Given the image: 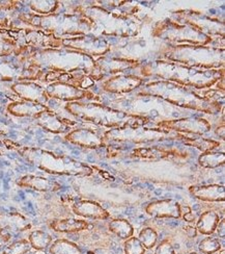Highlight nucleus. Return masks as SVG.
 <instances>
[{"label": "nucleus", "instance_id": "1", "mask_svg": "<svg viewBox=\"0 0 225 254\" xmlns=\"http://www.w3.org/2000/svg\"><path fill=\"white\" fill-rule=\"evenodd\" d=\"M35 161L43 169L51 172H59V173H72V174H88L90 172V169L80 164L75 163L73 161H63L62 158H55L47 153L41 154H32Z\"/></svg>", "mask_w": 225, "mask_h": 254}, {"label": "nucleus", "instance_id": "9", "mask_svg": "<svg viewBox=\"0 0 225 254\" xmlns=\"http://www.w3.org/2000/svg\"><path fill=\"white\" fill-rule=\"evenodd\" d=\"M221 244L216 239L207 238L202 240L199 244V250L202 254H214L220 251Z\"/></svg>", "mask_w": 225, "mask_h": 254}, {"label": "nucleus", "instance_id": "14", "mask_svg": "<svg viewBox=\"0 0 225 254\" xmlns=\"http://www.w3.org/2000/svg\"><path fill=\"white\" fill-rule=\"evenodd\" d=\"M224 162V156L219 153H213V154H207L203 155L200 158L201 165L206 167H217L221 165Z\"/></svg>", "mask_w": 225, "mask_h": 254}, {"label": "nucleus", "instance_id": "13", "mask_svg": "<svg viewBox=\"0 0 225 254\" xmlns=\"http://www.w3.org/2000/svg\"><path fill=\"white\" fill-rule=\"evenodd\" d=\"M145 248L138 239L131 238L125 243V254H144Z\"/></svg>", "mask_w": 225, "mask_h": 254}, {"label": "nucleus", "instance_id": "12", "mask_svg": "<svg viewBox=\"0 0 225 254\" xmlns=\"http://www.w3.org/2000/svg\"><path fill=\"white\" fill-rule=\"evenodd\" d=\"M139 241H140L144 248L152 249L156 245L157 234L151 228L143 229L139 235Z\"/></svg>", "mask_w": 225, "mask_h": 254}, {"label": "nucleus", "instance_id": "20", "mask_svg": "<svg viewBox=\"0 0 225 254\" xmlns=\"http://www.w3.org/2000/svg\"><path fill=\"white\" fill-rule=\"evenodd\" d=\"M190 254H197V253H195V252H193V253H190Z\"/></svg>", "mask_w": 225, "mask_h": 254}, {"label": "nucleus", "instance_id": "18", "mask_svg": "<svg viewBox=\"0 0 225 254\" xmlns=\"http://www.w3.org/2000/svg\"><path fill=\"white\" fill-rule=\"evenodd\" d=\"M26 254H46L45 252H43L42 250H36V251H28Z\"/></svg>", "mask_w": 225, "mask_h": 254}, {"label": "nucleus", "instance_id": "4", "mask_svg": "<svg viewBox=\"0 0 225 254\" xmlns=\"http://www.w3.org/2000/svg\"><path fill=\"white\" fill-rule=\"evenodd\" d=\"M192 193L203 200H222L224 198V190L219 186H212L206 188H196L192 190Z\"/></svg>", "mask_w": 225, "mask_h": 254}, {"label": "nucleus", "instance_id": "6", "mask_svg": "<svg viewBox=\"0 0 225 254\" xmlns=\"http://www.w3.org/2000/svg\"><path fill=\"white\" fill-rule=\"evenodd\" d=\"M29 241L32 248L36 250H44L51 244L52 238L43 231H35L30 235Z\"/></svg>", "mask_w": 225, "mask_h": 254}, {"label": "nucleus", "instance_id": "15", "mask_svg": "<svg viewBox=\"0 0 225 254\" xmlns=\"http://www.w3.org/2000/svg\"><path fill=\"white\" fill-rule=\"evenodd\" d=\"M25 184L27 186H30L32 188H36L39 190H48L51 188V184L45 179H41V178H34V177H28L25 178Z\"/></svg>", "mask_w": 225, "mask_h": 254}, {"label": "nucleus", "instance_id": "19", "mask_svg": "<svg viewBox=\"0 0 225 254\" xmlns=\"http://www.w3.org/2000/svg\"><path fill=\"white\" fill-rule=\"evenodd\" d=\"M214 254H225V252H224V250H222L220 253H214Z\"/></svg>", "mask_w": 225, "mask_h": 254}, {"label": "nucleus", "instance_id": "21", "mask_svg": "<svg viewBox=\"0 0 225 254\" xmlns=\"http://www.w3.org/2000/svg\"><path fill=\"white\" fill-rule=\"evenodd\" d=\"M81 254H83V253H81Z\"/></svg>", "mask_w": 225, "mask_h": 254}, {"label": "nucleus", "instance_id": "17", "mask_svg": "<svg viewBox=\"0 0 225 254\" xmlns=\"http://www.w3.org/2000/svg\"><path fill=\"white\" fill-rule=\"evenodd\" d=\"M9 237L5 234H0V247H1L2 245H4L5 243L8 241Z\"/></svg>", "mask_w": 225, "mask_h": 254}, {"label": "nucleus", "instance_id": "3", "mask_svg": "<svg viewBox=\"0 0 225 254\" xmlns=\"http://www.w3.org/2000/svg\"><path fill=\"white\" fill-rule=\"evenodd\" d=\"M75 211L78 215L84 216V217H90L93 219H106L108 217V214L96 203L92 202H80L76 206H75Z\"/></svg>", "mask_w": 225, "mask_h": 254}, {"label": "nucleus", "instance_id": "8", "mask_svg": "<svg viewBox=\"0 0 225 254\" xmlns=\"http://www.w3.org/2000/svg\"><path fill=\"white\" fill-rule=\"evenodd\" d=\"M110 230L121 239H129L133 234V229L130 224L122 220L112 221L110 223Z\"/></svg>", "mask_w": 225, "mask_h": 254}, {"label": "nucleus", "instance_id": "10", "mask_svg": "<svg viewBox=\"0 0 225 254\" xmlns=\"http://www.w3.org/2000/svg\"><path fill=\"white\" fill-rule=\"evenodd\" d=\"M0 224H2L3 226L15 227V228L21 229V230L28 227L25 220L22 217H19V216L0 217Z\"/></svg>", "mask_w": 225, "mask_h": 254}, {"label": "nucleus", "instance_id": "5", "mask_svg": "<svg viewBox=\"0 0 225 254\" xmlns=\"http://www.w3.org/2000/svg\"><path fill=\"white\" fill-rule=\"evenodd\" d=\"M217 222H218V217L216 214L206 213L199 220L198 224H197V228L201 232V234L210 235L214 230H215Z\"/></svg>", "mask_w": 225, "mask_h": 254}, {"label": "nucleus", "instance_id": "11", "mask_svg": "<svg viewBox=\"0 0 225 254\" xmlns=\"http://www.w3.org/2000/svg\"><path fill=\"white\" fill-rule=\"evenodd\" d=\"M30 243L22 240L15 242L12 245L6 247L3 251V254H26L28 251H30Z\"/></svg>", "mask_w": 225, "mask_h": 254}, {"label": "nucleus", "instance_id": "16", "mask_svg": "<svg viewBox=\"0 0 225 254\" xmlns=\"http://www.w3.org/2000/svg\"><path fill=\"white\" fill-rule=\"evenodd\" d=\"M155 254H176V252L170 243L163 242L157 247Z\"/></svg>", "mask_w": 225, "mask_h": 254}, {"label": "nucleus", "instance_id": "7", "mask_svg": "<svg viewBox=\"0 0 225 254\" xmlns=\"http://www.w3.org/2000/svg\"><path fill=\"white\" fill-rule=\"evenodd\" d=\"M88 227V224L83 221H76V220H66L56 222L55 224H53V228L57 231L62 232H73L82 230Z\"/></svg>", "mask_w": 225, "mask_h": 254}, {"label": "nucleus", "instance_id": "2", "mask_svg": "<svg viewBox=\"0 0 225 254\" xmlns=\"http://www.w3.org/2000/svg\"><path fill=\"white\" fill-rule=\"evenodd\" d=\"M147 213L156 217L178 218L180 216V207L173 201H160L149 205Z\"/></svg>", "mask_w": 225, "mask_h": 254}]
</instances>
